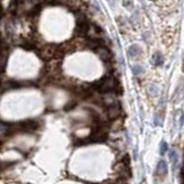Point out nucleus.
Returning <instances> with one entry per match:
<instances>
[{"label": "nucleus", "instance_id": "nucleus-1", "mask_svg": "<svg viewBox=\"0 0 184 184\" xmlns=\"http://www.w3.org/2000/svg\"><path fill=\"white\" fill-rule=\"evenodd\" d=\"M121 107L119 103H115V104H112L109 106H107V109H106V115L108 117V120H115L120 116L121 114Z\"/></svg>", "mask_w": 184, "mask_h": 184}, {"label": "nucleus", "instance_id": "nucleus-2", "mask_svg": "<svg viewBox=\"0 0 184 184\" xmlns=\"http://www.w3.org/2000/svg\"><path fill=\"white\" fill-rule=\"evenodd\" d=\"M97 54L99 55V58L103 60V61H105L106 64H108V62H111L113 60V54L111 53V51L108 50V48L106 47V46H100V47H98L95 51Z\"/></svg>", "mask_w": 184, "mask_h": 184}, {"label": "nucleus", "instance_id": "nucleus-3", "mask_svg": "<svg viewBox=\"0 0 184 184\" xmlns=\"http://www.w3.org/2000/svg\"><path fill=\"white\" fill-rule=\"evenodd\" d=\"M167 175V165L165 161H160L157 166V170H155V176H166Z\"/></svg>", "mask_w": 184, "mask_h": 184}, {"label": "nucleus", "instance_id": "nucleus-4", "mask_svg": "<svg viewBox=\"0 0 184 184\" xmlns=\"http://www.w3.org/2000/svg\"><path fill=\"white\" fill-rule=\"evenodd\" d=\"M131 52H134V54H131V55L135 56V55H137V54H139V53H140V50H139L138 46H131L130 51H129V53H131Z\"/></svg>", "mask_w": 184, "mask_h": 184}, {"label": "nucleus", "instance_id": "nucleus-5", "mask_svg": "<svg viewBox=\"0 0 184 184\" xmlns=\"http://www.w3.org/2000/svg\"><path fill=\"white\" fill-rule=\"evenodd\" d=\"M170 160H173V162L175 163L177 161V158H176V153L174 152V151H171L170 152Z\"/></svg>", "mask_w": 184, "mask_h": 184}, {"label": "nucleus", "instance_id": "nucleus-6", "mask_svg": "<svg viewBox=\"0 0 184 184\" xmlns=\"http://www.w3.org/2000/svg\"><path fill=\"white\" fill-rule=\"evenodd\" d=\"M166 150H167V144L163 142V144L161 145V152L165 153V152H166Z\"/></svg>", "mask_w": 184, "mask_h": 184}, {"label": "nucleus", "instance_id": "nucleus-7", "mask_svg": "<svg viewBox=\"0 0 184 184\" xmlns=\"http://www.w3.org/2000/svg\"><path fill=\"white\" fill-rule=\"evenodd\" d=\"M183 70H184V60H183Z\"/></svg>", "mask_w": 184, "mask_h": 184}]
</instances>
